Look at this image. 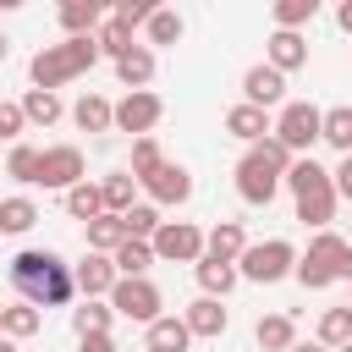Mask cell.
<instances>
[{
	"mask_svg": "<svg viewBox=\"0 0 352 352\" xmlns=\"http://www.w3.org/2000/svg\"><path fill=\"white\" fill-rule=\"evenodd\" d=\"M11 286L22 292V302L33 308H66L77 297V280H72V264L50 248H22L11 258Z\"/></svg>",
	"mask_w": 352,
	"mask_h": 352,
	"instance_id": "6da1fadb",
	"label": "cell"
},
{
	"mask_svg": "<svg viewBox=\"0 0 352 352\" xmlns=\"http://www.w3.org/2000/svg\"><path fill=\"white\" fill-rule=\"evenodd\" d=\"M292 160H297V154H292L280 138L253 143V148L236 160V192H242V204H270V198L280 192V182H286Z\"/></svg>",
	"mask_w": 352,
	"mask_h": 352,
	"instance_id": "7a4b0ae2",
	"label": "cell"
},
{
	"mask_svg": "<svg viewBox=\"0 0 352 352\" xmlns=\"http://www.w3.org/2000/svg\"><path fill=\"white\" fill-rule=\"evenodd\" d=\"M94 60H99V38H94V33H88V38H60V44H44V50L28 60V82L44 88V94H55L60 82L82 77Z\"/></svg>",
	"mask_w": 352,
	"mask_h": 352,
	"instance_id": "3957f363",
	"label": "cell"
},
{
	"mask_svg": "<svg viewBox=\"0 0 352 352\" xmlns=\"http://www.w3.org/2000/svg\"><path fill=\"white\" fill-rule=\"evenodd\" d=\"M292 275L302 292H324L336 280H352V242L336 231H314V242H308V253H297Z\"/></svg>",
	"mask_w": 352,
	"mask_h": 352,
	"instance_id": "277c9868",
	"label": "cell"
},
{
	"mask_svg": "<svg viewBox=\"0 0 352 352\" xmlns=\"http://www.w3.org/2000/svg\"><path fill=\"white\" fill-rule=\"evenodd\" d=\"M297 270V248L286 236H270V242H248V253L236 258V275L253 280V286H275Z\"/></svg>",
	"mask_w": 352,
	"mask_h": 352,
	"instance_id": "5b68a950",
	"label": "cell"
},
{
	"mask_svg": "<svg viewBox=\"0 0 352 352\" xmlns=\"http://www.w3.org/2000/svg\"><path fill=\"white\" fill-rule=\"evenodd\" d=\"M319 126H324V110H319V104H308V99H286L280 116H275V132H270V138H280V143L302 160V154H314Z\"/></svg>",
	"mask_w": 352,
	"mask_h": 352,
	"instance_id": "8992f818",
	"label": "cell"
},
{
	"mask_svg": "<svg viewBox=\"0 0 352 352\" xmlns=\"http://www.w3.org/2000/svg\"><path fill=\"white\" fill-rule=\"evenodd\" d=\"M104 302L116 308V319H132V324H154L160 308H165V297H160V286H154L148 275H121Z\"/></svg>",
	"mask_w": 352,
	"mask_h": 352,
	"instance_id": "52a82bcc",
	"label": "cell"
},
{
	"mask_svg": "<svg viewBox=\"0 0 352 352\" xmlns=\"http://www.w3.org/2000/svg\"><path fill=\"white\" fill-rule=\"evenodd\" d=\"M154 258L160 264H198L204 258V231L192 220H165L154 236Z\"/></svg>",
	"mask_w": 352,
	"mask_h": 352,
	"instance_id": "ba28073f",
	"label": "cell"
},
{
	"mask_svg": "<svg viewBox=\"0 0 352 352\" xmlns=\"http://www.w3.org/2000/svg\"><path fill=\"white\" fill-rule=\"evenodd\" d=\"M160 116H165V99L160 94H126V99H116V132H132V138H154V126H160Z\"/></svg>",
	"mask_w": 352,
	"mask_h": 352,
	"instance_id": "9c48e42d",
	"label": "cell"
},
{
	"mask_svg": "<svg viewBox=\"0 0 352 352\" xmlns=\"http://www.w3.org/2000/svg\"><path fill=\"white\" fill-rule=\"evenodd\" d=\"M77 182H88V176H82V148H77V143H55V148H44V160H38V187L72 192Z\"/></svg>",
	"mask_w": 352,
	"mask_h": 352,
	"instance_id": "30bf717a",
	"label": "cell"
},
{
	"mask_svg": "<svg viewBox=\"0 0 352 352\" xmlns=\"http://www.w3.org/2000/svg\"><path fill=\"white\" fill-rule=\"evenodd\" d=\"M143 192H148V204L154 209H176V204H187L192 198V176H187V165H176V160H165L154 176H143L138 182Z\"/></svg>",
	"mask_w": 352,
	"mask_h": 352,
	"instance_id": "8fae6325",
	"label": "cell"
},
{
	"mask_svg": "<svg viewBox=\"0 0 352 352\" xmlns=\"http://www.w3.org/2000/svg\"><path fill=\"white\" fill-rule=\"evenodd\" d=\"M242 104H258V110H270V104H286V77H280L270 60L248 66V72H242Z\"/></svg>",
	"mask_w": 352,
	"mask_h": 352,
	"instance_id": "7c38bea8",
	"label": "cell"
},
{
	"mask_svg": "<svg viewBox=\"0 0 352 352\" xmlns=\"http://www.w3.org/2000/svg\"><path fill=\"white\" fill-rule=\"evenodd\" d=\"M72 280H77V297H110L116 292V258H104V253H82L77 264H72Z\"/></svg>",
	"mask_w": 352,
	"mask_h": 352,
	"instance_id": "4fadbf2b",
	"label": "cell"
},
{
	"mask_svg": "<svg viewBox=\"0 0 352 352\" xmlns=\"http://www.w3.org/2000/svg\"><path fill=\"white\" fill-rule=\"evenodd\" d=\"M182 319H187L192 341H198V336H204V341H220V336H226V324H231V314H226V302H220V297H192V302L182 308Z\"/></svg>",
	"mask_w": 352,
	"mask_h": 352,
	"instance_id": "5bb4252c",
	"label": "cell"
},
{
	"mask_svg": "<svg viewBox=\"0 0 352 352\" xmlns=\"http://www.w3.org/2000/svg\"><path fill=\"white\" fill-rule=\"evenodd\" d=\"M242 253H248V231H242V220H220L214 231H204V258L236 264Z\"/></svg>",
	"mask_w": 352,
	"mask_h": 352,
	"instance_id": "9a60e30c",
	"label": "cell"
},
{
	"mask_svg": "<svg viewBox=\"0 0 352 352\" xmlns=\"http://www.w3.org/2000/svg\"><path fill=\"white\" fill-rule=\"evenodd\" d=\"M187 346H192V330L182 314H160L143 336V352H187Z\"/></svg>",
	"mask_w": 352,
	"mask_h": 352,
	"instance_id": "2e32d148",
	"label": "cell"
},
{
	"mask_svg": "<svg viewBox=\"0 0 352 352\" xmlns=\"http://www.w3.org/2000/svg\"><path fill=\"white\" fill-rule=\"evenodd\" d=\"M264 60L286 77V72L308 66V38H302V33H280V28H275V33H270V44H264Z\"/></svg>",
	"mask_w": 352,
	"mask_h": 352,
	"instance_id": "e0dca14e",
	"label": "cell"
},
{
	"mask_svg": "<svg viewBox=\"0 0 352 352\" xmlns=\"http://www.w3.org/2000/svg\"><path fill=\"white\" fill-rule=\"evenodd\" d=\"M226 132L253 148V143H264L275 126H270V110H258V104H231V110H226Z\"/></svg>",
	"mask_w": 352,
	"mask_h": 352,
	"instance_id": "ac0fdd59",
	"label": "cell"
},
{
	"mask_svg": "<svg viewBox=\"0 0 352 352\" xmlns=\"http://www.w3.org/2000/svg\"><path fill=\"white\" fill-rule=\"evenodd\" d=\"M336 182H324V187H308L302 198H297V220L302 226H314V231H330V220H336Z\"/></svg>",
	"mask_w": 352,
	"mask_h": 352,
	"instance_id": "d6986e66",
	"label": "cell"
},
{
	"mask_svg": "<svg viewBox=\"0 0 352 352\" xmlns=\"http://www.w3.org/2000/svg\"><path fill=\"white\" fill-rule=\"evenodd\" d=\"M55 16H60V28H66V38H88V33H99V22H104L110 11H104L99 0H66Z\"/></svg>",
	"mask_w": 352,
	"mask_h": 352,
	"instance_id": "ffe728a7",
	"label": "cell"
},
{
	"mask_svg": "<svg viewBox=\"0 0 352 352\" xmlns=\"http://www.w3.org/2000/svg\"><path fill=\"white\" fill-rule=\"evenodd\" d=\"M116 77H121L126 94H143V88L154 82V50H148V44H132V50L116 60Z\"/></svg>",
	"mask_w": 352,
	"mask_h": 352,
	"instance_id": "44dd1931",
	"label": "cell"
},
{
	"mask_svg": "<svg viewBox=\"0 0 352 352\" xmlns=\"http://www.w3.org/2000/svg\"><path fill=\"white\" fill-rule=\"evenodd\" d=\"M72 121H77V132H116V104L104 94H82L72 104Z\"/></svg>",
	"mask_w": 352,
	"mask_h": 352,
	"instance_id": "7402d4cb",
	"label": "cell"
},
{
	"mask_svg": "<svg viewBox=\"0 0 352 352\" xmlns=\"http://www.w3.org/2000/svg\"><path fill=\"white\" fill-rule=\"evenodd\" d=\"M253 341H258V352H292V346H297L292 314H264V319L253 324Z\"/></svg>",
	"mask_w": 352,
	"mask_h": 352,
	"instance_id": "603a6c76",
	"label": "cell"
},
{
	"mask_svg": "<svg viewBox=\"0 0 352 352\" xmlns=\"http://www.w3.org/2000/svg\"><path fill=\"white\" fill-rule=\"evenodd\" d=\"M110 324H116V308L99 302V297H82V302L72 308V330H77V341H82V336H110Z\"/></svg>",
	"mask_w": 352,
	"mask_h": 352,
	"instance_id": "cb8c5ba5",
	"label": "cell"
},
{
	"mask_svg": "<svg viewBox=\"0 0 352 352\" xmlns=\"http://www.w3.org/2000/svg\"><path fill=\"white\" fill-rule=\"evenodd\" d=\"M22 116H28V126H55L60 116H66V104H60V94H44V88H28L22 99Z\"/></svg>",
	"mask_w": 352,
	"mask_h": 352,
	"instance_id": "d4e9b609",
	"label": "cell"
},
{
	"mask_svg": "<svg viewBox=\"0 0 352 352\" xmlns=\"http://www.w3.org/2000/svg\"><path fill=\"white\" fill-rule=\"evenodd\" d=\"M192 275H198L204 297H220V302H226V292L242 280V275H236V264H220V258H198V264H192Z\"/></svg>",
	"mask_w": 352,
	"mask_h": 352,
	"instance_id": "484cf974",
	"label": "cell"
},
{
	"mask_svg": "<svg viewBox=\"0 0 352 352\" xmlns=\"http://www.w3.org/2000/svg\"><path fill=\"white\" fill-rule=\"evenodd\" d=\"M319 143H330L341 160L352 154V104H330L324 110V126H319Z\"/></svg>",
	"mask_w": 352,
	"mask_h": 352,
	"instance_id": "4316f807",
	"label": "cell"
},
{
	"mask_svg": "<svg viewBox=\"0 0 352 352\" xmlns=\"http://www.w3.org/2000/svg\"><path fill=\"white\" fill-rule=\"evenodd\" d=\"M38 160H44V148H33V143H11V148H6V176L22 182V187H38Z\"/></svg>",
	"mask_w": 352,
	"mask_h": 352,
	"instance_id": "83f0119b",
	"label": "cell"
},
{
	"mask_svg": "<svg viewBox=\"0 0 352 352\" xmlns=\"http://www.w3.org/2000/svg\"><path fill=\"white\" fill-rule=\"evenodd\" d=\"M82 231H88V253H104V258H110V253L126 242V226H121V214H99V220H88Z\"/></svg>",
	"mask_w": 352,
	"mask_h": 352,
	"instance_id": "f1b7e54d",
	"label": "cell"
},
{
	"mask_svg": "<svg viewBox=\"0 0 352 352\" xmlns=\"http://www.w3.org/2000/svg\"><path fill=\"white\" fill-rule=\"evenodd\" d=\"M33 226H38V204H33V198H22V192H16V198H0V231H6V236H22V231H33Z\"/></svg>",
	"mask_w": 352,
	"mask_h": 352,
	"instance_id": "f546056e",
	"label": "cell"
},
{
	"mask_svg": "<svg viewBox=\"0 0 352 352\" xmlns=\"http://www.w3.org/2000/svg\"><path fill=\"white\" fill-rule=\"evenodd\" d=\"M99 192H104V214H126L132 209V192H138V176L132 170H110L99 182Z\"/></svg>",
	"mask_w": 352,
	"mask_h": 352,
	"instance_id": "4dcf8cb0",
	"label": "cell"
},
{
	"mask_svg": "<svg viewBox=\"0 0 352 352\" xmlns=\"http://www.w3.org/2000/svg\"><path fill=\"white\" fill-rule=\"evenodd\" d=\"M66 214L82 220V226L99 220V214H104V192H99V182H77V187L66 192Z\"/></svg>",
	"mask_w": 352,
	"mask_h": 352,
	"instance_id": "1f68e13d",
	"label": "cell"
},
{
	"mask_svg": "<svg viewBox=\"0 0 352 352\" xmlns=\"http://www.w3.org/2000/svg\"><path fill=\"white\" fill-rule=\"evenodd\" d=\"M324 182H330V170H324L314 154H302V160H292V170H286L280 187H292V198H302L308 187H324Z\"/></svg>",
	"mask_w": 352,
	"mask_h": 352,
	"instance_id": "d6a6232c",
	"label": "cell"
},
{
	"mask_svg": "<svg viewBox=\"0 0 352 352\" xmlns=\"http://www.w3.org/2000/svg\"><path fill=\"white\" fill-rule=\"evenodd\" d=\"M116 275H148V264H154V242H138V236H126L116 253Z\"/></svg>",
	"mask_w": 352,
	"mask_h": 352,
	"instance_id": "836d02e7",
	"label": "cell"
},
{
	"mask_svg": "<svg viewBox=\"0 0 352 352\" xmlns=\"http://www.w3.org/2000/svg\"><path fill=\"white\" fill-rule=\"evenodd\" d=\"M346 341H352V308H346V302H341V308H324V314H319V346L336 352V346H346Z\"/></svg>",
	"mask_w": 352,
	"mask_h": 352,
	"instance_id": "e575fe53",
	"label": "cell"
},
{
	"mask_svg": "<svg viewBox=\"0 0 352 352\" xmlns=\"http://www.w3.org/2000/svg\"><path fill=\"white\" fill-rule=\"evenodd\" d=\"M44 330V314L33 308V302H6V336L11 341H28V336H38Z\"/></svg>",
	"mask_w": 352,
	"mask_h": 352,
	"instance_id": "d590c367",
	"label": "cell"
},
{
	"mask_svg": "<svg viewBox=\"0 0 352 352\" xmlns=\"http://www.w3.org/2000/svg\"><path fill=\"white\" fill-rule=\"evenodd\" d=\"M94 38H99V55H110V60H121V55L138 44V38H132V28H126V22H116V16H104Z\"/></svg>",
	"mask_w": 352,
	"mask_h": 352,
	"instance_id": "8d00e7d4",
	"label": "cell"
},
{
	"mask_svg": "<svg viewBox=\"0 0 352 352\" xmlns=\"http://www.w3.org/2000/svg\"><path fill=\"white\" fill-rule=\"evenodd\" d=\"M121 226H126V236H138V242H154L165 220H160V209H154V204H132V209L121 214Z\"/></svg>",
	"mask_w": 352,
	"mask_h": 352,
	"instance_id": "74e56055",
	"label": "cell"
},
{
	"mask_svg": "<svg viewBox=\"0 0 352 352\" xmlns=\"http://www.w3.org/2000/svg\"><path fill=\"white\" fill-rule=\"evenodd\" d=\"M314 16H319V0H275V28L280 33H297Z\"/></svg>",
	"mask_w": 352,
	"mask_h": 352,
	"instance_id": "f35d334b",
	"label": "cell"
},
{
	"mask_svg": "<svg viewBox=\"0 0 352 352\" xmlns=\"http://www.w3.org/2000/svg\"><path fill=\"white\" fill-rule=\"evenodd\" d=\"M182 33H187V22H182L176 11H165V6L148 16V50H154V44H182Z\"/></svg>",
	"mask_w": 352,
	"mask_h": 352,
	"instance_id": "ab89813d",
	"label": "cell"
},
{
	"mask_svg": "<svg viewBox=\"0 0 352 352\" xmlns=\"http://www.w3.org/2000/svg\"><path fill=\"white\" fill-rule=\"evenodd\" d=\"M165 165V154H160V143L154 138H132V176L143 182V176H154Z\"/></svg>",
	"mask_w": 352,
	"mask_h": 352,
	"instance_id": "60d3db41",
	"label": "cell"
},
{
	"mask_svg": "<svg viewBox=\"0 0 352 352\" xmlns=\"http://www.w3.org/2000/svg\"><path fill=\"white\" fill-rule=\"evenodd\" d=\"M154 11H160L154 0H116V6H110V16H116V22H126V28H148V16H154Z\"/></svg>",
	"mask_w": 352,
	"mask_h": 352,
	"instance_id": "b9f144b4",
	"label": "cell"
},
{
	"mask_svg": "<svg viewBox=\"0 0 352 352\" xmlns=\"http://www.w3.org/2000/svg\"><path fill=\"white\" fill-rule=\"evenodd\" d=\"M22 126H28L22 104H16V99H0V143H11V138H16Z\"/></svg>",
	"mask_w": 352,
	"mask_h": 352,
	"instance_id": "7bdbcfd3",
	"label": "cell"
},
{
	"mask_svg": "<svg viewBox=\"0 0 352 352\" xmlns=\"http://www.w3.org/2000/svg\"><path fill=\"white\" fill-rule=\"evenodd\" d=\"M330 182H336V198H346V204H352V154L330 170Z\"/></svg>",
	"mask_w": 352,
	"mask_h": 352,
	"instance_id": "ee69618b",
	"label": "cell"
},
{
	"mask_svg": "<svg viewBox=\"0 0 352 352\" xmlns=\"http://www.w3.org/2000/svg\"><path fill=\"white\" fill-rule=\"evenodd\" d=\"M77 352H116V341H110V336H82Z\"/></svg>",
	"mask_w": 352,
	"mask_h": 352,
	"instance_id": "f6af8a7d",
	"label": "cell"
},
{
	"mask_svg": "<svg viewBox=\"0 0 352 352\" xmlns=\"http://www.w3.org/2000/svg\"><path fill=\"white\" fill-rule=\"evenodd\" d=\"M336 22H341V33H352V0H341V6H336Z\"/></svg>",
	"mask_w": 352,
	"mask_h": 352,
	"instance_id": "bcb514c9",
	"label": "cell"
},
{
	"mask_svg": "<svg viewBox=\"0 0 352 352\" xmlns=\"http://www.w3.org/2000/svg\"><path fill=\"white\" fill-rule=\"evenodd\" d=\"M292 352H330V346H319V341H297Z\"/></svg>",
	"mask_w": 352,
	"mask_h": 352,
	"instance_id": "7dc6e473",
	"label": "cell"
},
{
	"mask_svg": "<svg viewBox=\"0 0 352 352\" xmlns=\"http://www.w3.org/2000/svg\"><path fill=\"white\" fill-rule=\"evenodd\" d=\"M0 352H22V346H16V341H11V336H0Z\"/></svg>",
	"mask_w": 352,
	"mask_h": 352,
	"instance_id": "c3c4849f",
	"label": "cell"
},
{
	"mask_svg": "<svg viewBox=\"0 0 352 352\" xmlns=\"http://www.w3.org/2000/svg\"><path fill=\"white\" fill-rule=\"evenodd\" d=\"M6 55H11V38H6V33H0V60H6Z\"/></svg>",
	"mask_w": 352,
	"mask_h": 352,
	"instance_id": "681fc988",
	"label": "cell"
},
{
	"mask_svg": "<svg viewBox=\"0 0 352 352\" xmlns=\"http://www.w3.org/2000/svg\"><path fill=\"white\" fill-rule=\"evenodd\" d=\"M0 336H6V302H0Z\"/></svg>",
	"mask_w": 352,
	"mask_h": 352,
	"instance_id": "f907efd6",
	"label": "cell"
},
{
	"mask_svg": "<svg viewBox=\"0 0 352 352\" xmlns=\"http://www.w3.org/2000/svg\"><path fill=\"white\" fill-rule=\"evenodd\" d=\"M336 352H352V341H346V346H336Z\"/></svg>",
	"mask_w": 352,
	"mask_h": 352,
	"instance_id": "816d5d0a",
	"label": "cell"
},
{
	"mask_svg": "<svg viewBox=\"0 0 352 352\" xmlns=\"http://www.w3.org/2000/svg\"><path fill=\"white\" fill-rule=\"evenodd\" d=\"M138 352H143V346H138Z\"/></svg>",
	"mask_w": 352,
	"mask_h": 352,
	"instance_id": "f5cc1de1",
	"label": "cell"
},
{
	"mask_svg": "<svg viewBox=\"0 0 352 352\" xmlns=\"http://www.w3.org/2000/svg\"><path fill=\"white\" fill-rule=\"evenodd\" d=\"M346 308H352V302H346Z\"/></svg>",
	"mask_w": 352,
	"mask_h": 352,
	"instance_id": "db71d44e",
	"label": "cell"
}]
</instances>
